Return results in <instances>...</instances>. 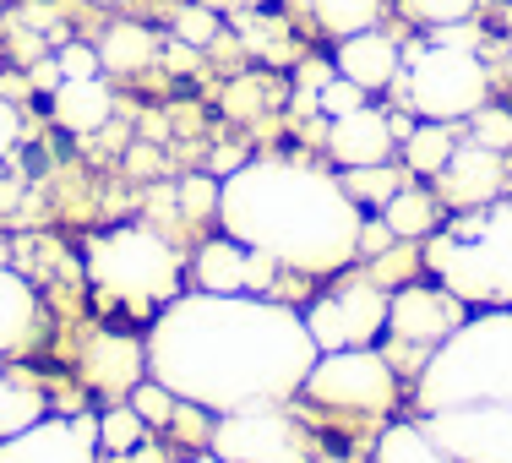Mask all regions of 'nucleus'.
<instances>
[{
	"instance_id": "obj_1",
	"label": "nucleus",
	"mask_w": 512,
	"mask_h": 463,
	"mask_svg": "<svg viewBox=\"0 0 512 463\" xmlns=\"http://www.w3.org/2000/svg\"><path fill=\"white\" fill-rule=\"evenodd\" d=\"M316 355L322 349L306 316L267 295L180 289L148 327V376L213 414L262 398H300Z\"/></svg>"
},
{
	"instance_id": "obj_2",
	"label": "nucleus",
	"mask_w": 512,
	"mask_h": 463,
	"mask_svg": "<svg viewBox=\"0 0 512 463\" xmlns=\"http://www.w3.org/2000/svg\"><path fill=\"white\" fill-rule=\"evenodd\" d=\"M360 224L344 175L306 158H256L218 180V229L289 273H344L360 257Z\"/></svg>"
},
{
	"instance_id": "obj_3",
	"label": "nucleus",
	"mask_w": 512,
	"mask_h": 463,
	"mask_svg": "<svg viewBox=\"0 0 512 463\" xmlns=\"http://www.w3.org/2000/svg\"><path fill=\"white\" fill-rule=\"evenodd\" d=\"M496 398L512 404V306L463 316L414 371V409H447Z\"/></svg>"
},
{
	"instance_id": "obj_4",
	"label": "nucleus",
	"mask_w": 512,
	"mask_h": 463,
	"mask_svg": "<svg viewBox=\"0 0 512 463\" xmlns=\"http://www.w3.org/2000/svg\"><path fill=\"white\" fill-rule=\"evenodd\" d=\"M420 262L469 311L512 306V191L469 213H453L447 229H431Z\"/></svg>"
},
{
	"instance_id": "obj_5",
	"label": "nucleus",
	"mask_w": 512,
	"mask_h": 463,
	"mask_svg": "<svg viewBox=\"0 0 512 463\" xmlns=\"http://www.w3.org/2000/svg\"><path fill=\"white\" fill-rule=\"evenodd\" d=\"M88 278L126 306H169L180 295V257L164 235L120 224L88 246Z\"/></svg>"
},
{
	"instance_id": "obj_6",
	"label": "nucleus",
	"mask_w": 512,
	"mask_h": 463,
	"mask_svg": "<svg viewBox=\"0 0 512 463\" xmlns=\"http://www.w3.org/2000/svg\"><path fill=\"white\" fill-rule=\"evenodd\" d=\"M300 398L311 409H327L355 425H387L398 409V371L382 349H327L300 382Z\"/></svg>"
},
{
	"instance_id": "obj_7",
	"label": "nucleus",
	"mask_w": 512,
	"mask_h": 463,
	"mask_svg": "<svg viewBox=\"0 0 512 463\" xmlns=\"http://www.w3.org/2000/svg\"><path fill=\"white\" fill-rule=\"evenodd\" d=\"M404 93L420 120H469L480 104H491V71L474 50H447V44H414L404 55Z\"/></svg>"
},
{
	"instance_id": "obj_8",
	"label": "nucleus",
	"mask_w": 512,
	"mask_h": 463,
	"mask_svg": "<svg viewBox=\"0 0 512 463\" xmlns=\"http://www.w3.org/2000/svg\"><path fill=\"white\" fill-rule=\"evenodd\" d=\"M207 447L229 463H316L311 436L295 420L289 398H262V404H240L218 414Z\"/></svg>"
},
{
	"instance_id": "obj_9",
	"label": "nucleus",
	"mask_w": 512,
	"mask_h": 463,
	"mask_svg": "<svg viewBox=\"0 0 512 463\" xmlns=\"http://www.w3.org/2000/svg\"><path fill=\"white\" fill-rule=\"evenodd\" d=\"M387 289L376 284L371 273L365 278H344L333 295H322L306 311V327L316 338V349H371L376 338L387 333Z\"/></svg>"
},
{
	"instance_id": "obj_10",
	"label": "nucleus",
	"mask_w": 512,
	"mask_h": 463,
	"mask_svg": "<svg viewBox=\"0 0 512 463\" xmlns=\"http://www.w3.org/2000/svg\"><path fill=\"white\" fill-rule=\"evenodd\" d=\"M420 425L436 447H447L458 463H512V404L474 398V404L425 409Z\"/></svg>"
},
{
	"instance_id": "obj_11",
	"label": "nucleus",
	"mask_w": 512,
	"mask_h": 463,
	"mask_svg": "<svg viewBox=\"0 0 512 463\" xmlns=\"http://www.w3.org/2000/svg\"><path fill=\"white\" fill-rule=\"evenodd\" d=\"M463 316H469V306L447 284H398L393 300H387V338L398 349H414L425 365V355L453 333Z\"/></svg>"
},
{
	"instance_id": "obj_12",
	"label": "nucleus",
	"mask_w": 512,
	"mask_h": 463,
	"mask_svg": "<svg viewBox=\"0 0 512 463\" xmlns=\"http://www.w3.org/2000/svg\"><path fill=\"white\" fill-rule=\"evenodd\" d=\"M0 463H99V420L66 414V420H33L28 431L0 442Z\"/></svg>"
},
{
	"instance_id": "obj_13",
	"label": "nucleus",
	"mask_w": 512,
	"mask_h": 463,
	"mask_svg": "<svg viewBox=\"0 0 512 463\" xmlns=\"http://www.w3.org/2000/svg\"><path fill=\"white\" fill-rule=\"evenodd\" d=\"M191 273H197V289H207V295H267L278 284V262L240 246L235 235L207 240L197 262H191Z\"/></svg>"
},
{
	"instance_id": "obj_14",
	"label": "nucleus",
	"mask_w": 512,
	"mask_h": 463,
	"mask_svg": "<svg viewBox=\"0 0 512 463\" xmlns=\"http://www.w3.org/2000/svg\"><path fill=\"white\" fill-rule=\"evenodd\" d=\"M436 180H442V202L447 213H469V207H485L496 202L507 191V164L496 148H480V142H458L453 158H447L442 169H436Z\"/></svg>"
},
{
	"instance_id": "obj_15",
	"label": "nucleus",
	"mask_w": 512,
	"mask_h": 463,
	"mask_svg": "<svg viewBox=\"0 0 512 463\" xmlns=\"http://www.w3.org/2000/svg\"><path fill=\"white\" fill-rule=\"evenodd\" d=\"M142 376H148V344H137V338L93 333L88 344H82V382H88L93 393H104L109 404L131 398V387H137Z\"/></svg>"
},
{
	"instance_id": "obj_16",
	"label": "nucleus",
	"mask_w": 512,
	"mask_h": 463,
	"mask_svg": "<svg viewBox=\"0 0 512 463\" xmlns=\"http://www.w3.org/2000/svg\"><path fill=\"white\" fill-rule=\"evenodd\" d=\"M327 153L338 169H365V164H387L393 158V131H387V109H349V115L327 120Z\"/></svg>"
},
{
	"instance_id": "obj_17",
	"label": "nucleus",
	"mask_w": 512,
	"mask_h": 463,
	"mask_svg": "<svg viewBox=\"0 0 512 463\" xmlns=\"http://www.w3.org/2000/svg\"><path fill=\"white\" fill-rule=\"evenodd\" d=\"M39 338H44V306H39V289H33L22 273L0 267V360L28 355V349L39 344Z\"/></svg>"
},
{
	"instance_id": "obj_18",
	"label": "nucleus",
	"mask_w": 512,
	"mask_h": 463,
	"mask_svg": "<svg viewBox=\"0 0 512 463\" xmlns=\"http://www.w3.org/2000/svg\"><path fill=\"white\" fill-rule=\"evenodd\" d=\"M333 66H338V77H349L355 88L376 93V88H387V82H398V71H404V55H398V44L387 39V33L365 28V33H349V39H338Z\"/></svg>"
},
{
	"instance_id": "obj_19",
	"label": "nucleus",
	"mask_w": 512,
	"mask_h": 463,
	"mask_svg": "<svg viewBox=\"0 0 512 463\" xmlns=\"http://www.w3.org/2000/svg\"><path fill=\"white\" fill-rule=\"evenodd\" d=\"M50 104H55V120L66 131H99L104 120H109V109H115L104 77H66L50 93Z\"/></svg>"
},
{
	"instance_id": "obj_20",
	"label": "nucleus",
	"mask_w": 512,
	"mask_h": 463,
	"mask_svg": "<svg viewBox=\"0 0 512 463\" xmlns=\"http://www.w3.org/2000/svg\"><path fill=\"white\" fill-rule=\"evenodd\" d=\"M371 463H458V458L447 453V447H436L420 420H387L382 431H376Z\"/></svg>"
},
{
	"instance_id": "obj_21",
	"label": "nucleus",
	"mask_w": 512,
	"mask_h": 463,
	"mask_svg": "<svg viewBox=\"0 0 512 463\" xmlns=\"http://www.w3.org/2000/svg\"><path fill=\"white\" fill-rule=\"evenodd\" d=\"M44 387L33 382V371L22 365H0V442L17 431H28L33 420H44Z\"/></svg>"
},
{
	"instance_id": "obj_22",
	"label": "nucleus",
	"mask_w": 512,
	"mask_h": 463,
	"mask_svg": "<svg viewBox=\"0 0 512 463\" xmlns=\"http://www.w3.org/2000/svg\"><path fill=\"white\" fill-rule=\"evenodd\" d=\"M442 213H447V207L436 202L431 191H414V186H404V191H398L393 202L382 207L387 229H393L398 240H425V235H431L436 224H442Z\"/></svg>"
},
{
	"instance_id": "obj_23",
	"label": "nucleus",
	"mask_w": 512,
	"mask_h": 463,
	"mask_svg": "<svg viewBox=\"0 0 512 463\" xmlns=\"http://www.w3.org/2000/svg\"><path fill=\"white\" fill-rule=\"evenodd\" d=\"M153 55H158V39L142 22H120V28H109L104 44H99L104 71H142V66H153Z\"/></svg>"
},
{
	"instance_id": "obj_24",
	"label": "nucleus",
	"mask_w": 512,
	"mask_h": 463,
	"mask_svg": "<svg viewBox=\"0 0 512 463\" xmlns=\"http://www.w3.org/2000/svg\"><path fill=\"white\" fill-rule=\"evenodd\" d=\"M453 148H458V131L447 126V120H420L404 142V164L414 175H436V169L453 158Z\"/></svg>"
},
{
	"instance_id": "obj_25",
	"label": "nucleus",
	"mask_w": 512,
	"mask_h": 463,
	"mask_svg": "<svg viewBox=\"0 0 512 463\" xmlns=\"http://www.w3.org/2000/svg\"><path fill=\"white\" fill-rule=\"evenodd\" d=\"M316 22H322L333 39H349V33H365L376 28V17H382V0H311Z\"/></svg>"
},
{
	"instance_id": "obj_26",
	"label": "nucleus",
	"mask_w": 512,
	"mask_h": 463,
	"mask_svg": "<svg viewBox=\"0 0 512 463\" xmlns=\"http://www.w3.org/2000/svg\"><path fill=\"white\" fill-rule=\"evenodd\" d=\"M344 175V186H349V197H355L360 207H376L382 213L387 202L404 191V175L398 169H387V164H365V169H338Z\"/></svg>"
},
{
	"instance_id": "obj_27",
	"label": "nucleus",
	"mask_w": 512,
	"mask_h": 463,
	"mask_svg": "<svg viewBox=\"0 0 512 463\" xmlns=\"http://www.w3.org/2000/svg\"><path fill=\"white\" fill-rule=\"evenodd\" d=\"M142 431H148V420H142L137 409L120 398V404H109L99 414V453H115V458H126L131 447H142Z\"/></svg>"
},
{
	"instance_id": "obj_28",
	"label": "nucleus",
	"mask_w": 512,
	"mask_h": 463,
	"mask_svg": "<svg viewBox=\"0 0 512 463\" xmlns=\"http://www.w3.org/2000/svg\"><path fill=\"white\" fill-rule=\"evenodd\" d=\"M126 404L137 409L148 425H169V420H175V409H180V398L169 393L164 382H153V376H142V382L131 387V398H126Z\"/></svg>"
},
{
	"instance_id": "obj_29",
	"label": "nucleus",
	"mask_w": 512,
	"mask_h": 463,
	"mask_svg": "<svg viewBox=\"0 0 512 463\" xmlns=\"http://www.w3.org/2000/svg\"><path fill=\"white\" fill-rule=\"evenodd\" d=\"M469 137L480 142V148H496V153H507V148H512V109L480 104V109L469 115Z\"/></svg>"
},
{
	"instance_id": "obj_30",
	"label": "nucleus",
	"mask_w": 512,
	"mask_h": 463,
	"mask_svg": "<svg viewBox=\"0 0 512 463\" xmlns=\"http://www.w3.org/2000/svg\"><path fill=\"white\" fill-rule=\"evenodd\" d=\"M409 17L425 22V28H447V22H469L474 17V0H404Z\"/></svg>"
},
{
	"instance_id": "obj_31",
	"label": "nucleus",
	"mask_w": 512,
	"mask_h": 463,
	"mask_svg": "<svg viewBox=\"0 0 512 463\" xmlns=\"http://www.w3.org/2000/svg\"><path fill=\"white\" fill-rule=\"evenodd\" d=\"M180 213H186L191 224H202V218H218V180L191 175L186 186H180Z\"/></svg>"
},
{
	"instance_id": "obj_32",
	"label": "nucleus",
	"mask_w": 512,
	"mask_h": 463,
	"mask_svg": "<svg viewBox=\"0 0 512 463\" xmlns=\"http://www.w3.org/2000/svg\"><path fill=\"white\" fill-rule=\"evenodd\" d=\"M175 33L191 44V50H202V44L218 39V17H213L207 6H180V11H175Z\"/></svg>"
},
{
	"instance_id": "obj_33",
	"label": "nucleus",
	"mask_w": 512,
	"mask_h": 463,
	"mask_svg": "<svg viewBox=\"0 0 512 463\" xmlns=\"http://www.w3.org/2000/svg\"><path fill=\"white\" fill-rule=\"evenodd\" d=\"M360 104H365V88H355L349 77H327L322 93H316V109H322L327 120H333V115H349V109H360Z\"/></svg>"
},
{
	"instance_id": "obj_34",
	"label": "nucleus",
	"mask_w": 512,
	"mask_h": 463,
	"mask_svg": "<svg viewBox=\"0 0 512 463\" xmlns=\"http://www.w3.org/2000/svg\"><path fill=\"white\" fill-rule=\"evenodd\" d=\"M60 71H66V77H99V50H88V44H66V50H60Z\"/></svg>"
},
{
	"instance_id": "obj_35",
	"label": "nucleus",
	"mask_w": 512,
	"mask_h": 463,
	"mask_svg": "<svg viewBox=\"0 0 512 463\" xmlns=\"http://www.w3.org/2000/svg\"><path fill=\"white\" fill-rule=\"evenodd\" d=\"M393 229H387V218L382 213H376V218H365V224H360V257H382V251L387 246H393Z\"/></svg>"
},
{
	"instance_id": "obj_36",
	"label": "nucleus",
	"mask_w": 512,
	"mask_h": 463,
	"mask_svg": "<svg viewBox=\"0 0 512 463\" xmlns=\"http://www.w3.org/2000/svg\"><path fill=\"white\" fill-rule=\"evenodd\" d=\"M431 44H447V50H474V44H480V28H469V22H447V28H431Z\"/></svg>"
},
{
	"instance_id": "obj_37",
	"label": "nucleus",
	"mask_w": 512,
	"mask_h": 463,
	"mask_svg": "<svg viewBox=\"0 0 512 463\" xmlns=\"http://www.w3.org/2000/svg\"><path fill=\"white\" fill-rule=\"evenodd\" d=\"M17 137H22V115L11 109V99H0V158L17 148Z\"/></svg>"
},
{
	"instance_id": "obj_38",
	"label": "nucleus",
	"mask_w": 512,
	"mask_h": 463,
	"mask_svg": "<svg viewBox=\"0 0 512 463\" xmlns=\"http://www.w3.org/2000/svg\"><path fill=\"white\" fill-rule=\"evenodd\" d=\"M60 82H66V71H60V60H39V66H33V88H39V93H55Z\"/></svg>"
},
{
	"instance_id": "obj_39",
	"label": "nucleus",
	"mask_w": 512,
	"mask_h": 463,
	"mask_svg": "<svg viewBox=\"0 0 512 463\" xmlns=\"http://www.w3.org/2000/svg\"><path fill=\"white\" fill-rule=\"evenodd\" d=\"M387 131H393V142H409L414 120H409V115H387Z\"/></svg>"
},
{
	"instance_id": "obj_40",
	"label": "nucleus",
	"mask_w": 512,
	"mask_h": 463,
	"mask_svg": "<svg viewBox=\"0 0 512 463\" xmlns=\"http://www.w3.org/2000/svg\"><path fill=\"white\" fill-rule=\"evenodd\" d=\"M131 463H164V453L158 447H131Z\"/></svg>"
},
{
	"instance_id": "obj_41",
	"label": "nucleus",
	"mask_w": 512,
	"mask_h": 463,
	"mask_svg": "<svg viewBox=\"0 0 512 463\" xmlns=\"http://www.w3.org/2000/svg\"><path fill=\"white\" fill-rule=\"evenodd\" d=\"M186 463H229V458H218V453H202V458H186Z\"/></svg>"
},
{
	"instance_id": "obj_42",
	"label": "nucleus",
	"mask_w": 512,
	"mask_h": 463,
	"mask_svg": "<svg viewBox=\"0 0 512 463\" xmlns=\"http://www.w3.org/2000/svg\"><path fill=\"white\" fill-rule=\"evenodd\" d=\"M240 6H273V0H240Z\"/></svg>"
},
{
	"instance_id": "obj_43",
	"label": "nucleus",
	"mask_w": 512,
	"mask_h": 463,
	"mask_svg": "<svg viewBox=\"0 0 512 463\" xmlns=\"http://www.w3.org/2000/svg\"><path fill=\"white\" fill-rule=\"evenodd\" d=\"M93 6H120V0H93Z\"/></svg>"
}]
</instances>
